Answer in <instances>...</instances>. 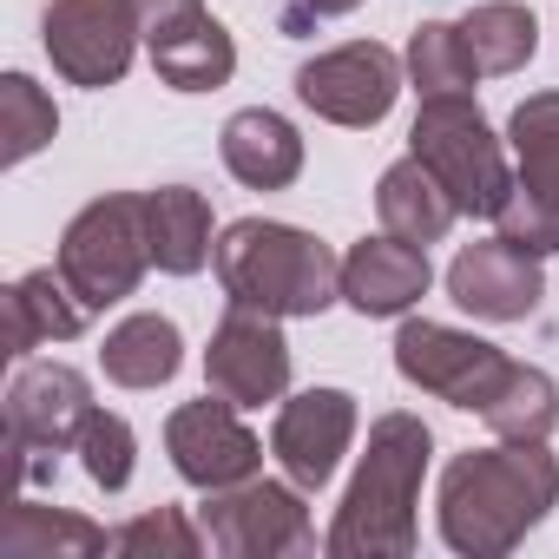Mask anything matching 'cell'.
<instances>
[{"mask_svg":"<svg viewBox=\"0 0 559 559\" xmlns=\"http://www.w3.org/2000/svg\"><path fill=\"white\" fill-rule=\"evenodd\" d=\"M408 80H415V93L421 99H441V93H474V80H480V67H474V53H467V40H461V21H421L415 34H408Z\"/></svg>","mask_w":559,"mask_h":559,"instance_id":"cell-26","label":"cell"},{"mask_svg":"<svg viewBox=\"0 0 559 559\" xmlns=\"http://www.w3.org/2000/svg\"><path fill=\"white\" fill-rule=\"evenodd\" d=\"M395 369H402V382H415L421 395H441L448 408H467V415H480L487 402H493V389L507 382V369H513V356L507 349H493V343H480V336H467V330H448V323H402V336H395Z\"/></svg>","mask_w":559,"mask_h":559,"instance_id":"cell-9","label":"cell"},{"mask_svg":"<svg viewBox=\"0 0 559 559\" xmlns=\"http://www.w3.org/2000/svg\"><path fill=\"white\" fill-rule=\"evenodd\" d=\"M448 297L480 323H526L546 297V276H539L533 250H520L507 237H487V243H467L448 263Z\"/></svg>","mask_w":559,"mask_h":559,"instance_id":"cell-15","label":"cell"},{"mask_svg":"<svg viewBox=\"0 0 559 559\" xmlns=\"http://www.w3.org/2000/svg\"><path fill=\"white\" fill-rule=\"evenodd\" d=\"M376 211H382V230H395V237H408V243H421V250L441 243V237L454 230V217H461V204L448 198V185H441L415 152L382 171Z\"/></svg>","mask_w":559,"mask_h":559,"instance_id":"cell-19","label":"cell"},{"mask_svg":"<svg viewBox=\"0 0 559 559\" xmlns=\"http://www.w3.org/2000/svg\"><path fill=\"white\" fill-rule=\"evenodd\" d=\"M408 152L448 185V198L461 204V217H500V204L513 198V165L507 145L493 139V126L480 119L474 93H441L421 99L415 126H408Z\"/></svg>","mask_w":559,"mask_h":559,"instance_id":"cell-4","label":"cell"},{"mask_svg":"<svg viewBox=\"0 0 559 559\" xmlns=\"http://www.w3.org/2000/svg\"><path fill=\"white\" fill-rule=\"evenodd\" d=\"M461 40H467L480 73H520L539 53V21H533V8H520V0H487V8H474L461 21Z\"/></svg>","mask_w":559,"mask_h":559,"instance_id":"cell-25","label":"cell"},{"mask_svg":"<svg viewBox=\"0 0 559 559\" xmlns=\"http://www.w3.org/2000/svg\"><path fill=\"white\" fill-rule=\"evenodd\" d=\"M435 284V270H428V250L382 230V237H362L349 243L343 257V304L356 317H408Z\"/></svg>","mask_w":559,"mask_h":559,"instance_id":"cell-16","label":"cell"},{"mask_svg":"<svg viewBox=\"0 0 559 559\" xmlns=\"http://www.w3.org/2000/svg\"><path fill=\"white\" fill-rule=\"evenodd\" d=\"M152 53V73L171 86V93H217L230 73H237V47H230V34L204 14L198 27H185V34H171L165 47H145Z\"/></svg>","mask_w":559,"mask_h":559,"instance_id":"cell-23","label":"cell"},{"mask_svg":"<svg viewBox=\"0 0 559 559\" xmlns=\"http://www.w3.org/2000/svg\"><path fill=\"white\" fill-rule=\"evenodd\" d=\"M0 310H8V356H34L40 343H73L93 323V310L73 297L60 263L53 270H27L21 284L0 297Z\"/></svg>","mask_w":559,"mask_h":559,"instance_id":"cell-18","label":"cell"},{"mask_svg":"<svg viewBox=\"0 0 559 559\" xmlns=\"http://www.w3.org/2000/svg\"><path fill=\"white\" fill-rule=\"evenodd\" d=\"M198 526H204L211 552H224V559H276V552L317 546L304 487H297V480H263V474L204 493Z\"/></svg>","mask_w":559,"mask_h":559,"instance_id":"cell-7","label":"cell"},{"mask_svg":"<svg viewBox=\"0 0 559 559\" xmlns=\"http://www.w3.org/2000/svg\"><path fill=\"white\" fill-rule=\"evenodd\" d=\"M145 230H152V263L165 276H198L217 257V243H211V204L191 185L145 191Z\"/></svg>","mask_w":559,"mask_h":559,"instance_id":"cell-20","label":"cell"},{"mask_svg":"<svg viewBox=\"0 0 559 559\" xmlns=\"http://www.w3.org/2000/svg\"><path fill=\"white\" fill-rule=\"evenodd\" d=\"M480 421L500 435V441H546L559 428V382L533 362H513L507 382L493 389V402L480 408Z\"/></svg>","mask_w":559,"mask_h":559,"instance_id":"cell-24","label":"cell"},{"mask_svg":"<svg viewBox=\"0 0 559 559\" xmlns=\"http://www.w3.org/2000/svg\"><path fill=\"white\" fill-rule=\"evenodd\" d=\"M217 152H224V171L243 191H290L297 171H304V132L270 106L230 112L224 132H217Z\"/></svg>","mask_w":559,"mask_h":559,"instance_id":"cell-17","label":"cell"},{"mask_svg":"<svg viewBox=\"0 0 559 559\" xmlns=\"http://www.w3.org/2000/svg\"><path fill=\"white\" fill-rule=\"evenodd\" d=\"M356 395L349 389H304L276 408V428H270V454L284 467V480H297L304 493H323L356 441Z\"/></svg>","mask_w":559,"mask_h":559,"instance_id":"cell-14","label":"cell"},{"mask_svg":"<svg viewBox=\"0 0 559 559\" xmlns=\"http://www.w3.org/2000/svg\"><path fill=\"white\" fill-rule=\"evenodd\" d=\"M178 362H185V336L158 310H139V317L112 323L106 343H99V369L119 389H165L178 376Z\"/></svg>","mask_w":559,"mask_h":559,"instance_id":"cell-21","label":"cell"},{"mask_svg":"<svg viewBox=\"0 0 559 559\" xmlns=\"http://www.w3.org/2000/svg\"><path fill=\"white\" fill-rule=\"evenodd\" d=\"M53 132H60V112H53V99L27 80V73H8L0 80V158L8 165H27L34 152H47L53 145Z\"/></svg>","mask_w":559,"mask_h":559,"instance_id":"cell-27","label":"cell"},{"mask_svg":"<svg viewBox=\"0 0 559 559\" xmlns=\"http://www.w3.org/2000/svg\"><path fill=\"white\" fill-rule=\"evenodd\" d=\"M40 40H47V60L67 86L106 93L132 73V53L145 34H139L132 0H53L40 14Z\"/></svg>","mask_w":559,"mask_h":559,"instance_id":"cell-8","label":"cell"},{"mask_svg":"<svg viewBox=\"0 0 559 559\" xmlns=\"http://www.w3.org/2000/svg\"><path fill=\"white\" fill-rule=\"evenodd\" d=\"M165 454H171L178 480H191L198 493L237 487V480H250L263 467V441L237 421V402H224V395H204V402L171 408Z\"/></svg>","mask_w":559,"mask_h":559,"instance_id":"cell-13","label":"cell"},{"mask_svg":"<svg viewBox=\"0 0 559 559\" xmlns=\"http://www.w3.org/2000/svg\"><path fill=\"white\" fill-rule=\"evenodd\" d=\"M112 533L67 513V507H40V500H21L0 526V559H93L106 552Z\"/></svg>","mask_w":559,"mask_h":559,"instance_id":"cell-22","label":"cell"},{"mask_svg":"<svg viewBox=\"0 0 559 559\" xmlns=\"http://www.w3.org/2000/svg\"><path fill=\"white\" fill-rule=\"evenodd\" d=\"M559 507V461L546 441H493L467 448L441 474V539L461 559L513 552Z\"/></svg>","mask_w":559,"mask_h":559,"instance_id":"cell-1","label":"cell"},{"mask_svg":"<svg viewBox=\"0 0 559 559\" xmlns=\"http://www.w3.org/2000/svg\"><path fill=\"white\" fill-rule=\"evenodd\" d=\"M132 14H139L145 47H165L171 34H185V27L204 21V0H132Z\"/></svg>","mask_w":559,"mask_h":559,"instance_id":"cell-30","label":"cell"},{"mask_svg":"<svg viewBox=\"0 0 559 559\" xmlns=\"http://www.w3.org/2000/svg\"><path fill=\"white\" fill-rule=\"evenodd\" d=\"M402 93V60L376 40H349V47H330L317 60L297 67V99L330 119V126H349V132H369L389 119Z\"/></svg>","mask_w":559,"mask_h":559,"instance_id":"cell-11","label":"cell"},{"mask_svg":"<svg viewBox=\"0 0 559 559\" xmlns=\"http://www.w3.org/2000/svg\"><path fill=\"white\" fill-rule=\"evenodd\" d=\"M132 461H139V435H132V421L93 408V421L80 428V467H86V480L106 487V493H119V487L132 480Z\"/></svg>","mask_w":559,"mask_h":559,"instance_id":"cell-29","label":"cell"},{"mask_svg":"<svg viewBox=\"0 0 559 559\" xmlns=\"http://www.w3.org/2000/svg\"><path fill=\"white\" fill-rule=\"evenodd\" d=\"M204 382H211V395H224V402H237V408L284 402V395H290V343H284V330H276V317L230 304L224 323L211 330Z\"/></svg>","mask_w":559,"mask_h":559,"instance_id":"cell-12","label":"cell"},{"mask_svg":"<svg viewBox=\"0 0 559 559\" xmlns=\"http://www.w3.org/2000/svg\"><path fill=\"white\" fill-rule=\"evenodd\" d=\"M60 276L73 284V297L99 317L112 304H126L145 270H152V230H145V191H106L93 198L67 237H60Z\"/></svg>","mask_w":559,"mask_h":559,"instance_id":"cell-5","label":"cell"},{"mask_svg":"<svg viewBox=\"0 0 559 559\" xmlns=\"http://www.w3.org/2000/svg\"><path fill=\"white\" fill-rule=\"evenodd\" d=\"M507 145H513V198L500 204V237L552 257L559 250V93H533L513 106L507 119Z\"/></svg>","mask_w":559,"mask_h":559,"instance_id":"cell-6","label":"cell"},{"mask_svg":"<svg viewBox=\"0 0 559 559\" xmlns=\"http://www.w3.org/2000/svg\"><path fill=\"white\" fill-rule=\"evenodd\" d=\"M217 284L237 310H263L276 323L290 317H323L343 297V257L297 224L276 217H237L217 237Z\"/></svg>","mask_w":559,"mask_h":559,"instance_id":"cell-3","label":"cell"},{"mask_svg":"<svg viewBox=\"0 0 559 559\" xmlns=\"http://www.w3.org/2000/svg\"><path fill=\"white\" fill-rule=\"evenodd\" d=\"M435 435L421 415L395 408L369 428V448L356 461V480L336 507L330 526V559H408L415 552V500H421V474H428Z\"/></svg>","mask_w":559,"mask_h":559,"instance_id":"cell-2","label":"cell"},{"mask_svg":"<svg viewBox=\"0 0 559 559\" xmlns=\"http://www.w3.org/2000/svg\"><path fill=\"white\" fill-rule=\"evenodd\" d=\"M93 421V389L67 362H27L8 382V441L21 454V474L40 480L53 454L80 448V428Z\"/></svg>","mask_w":559,"mask_h":559,"instance_id":"cell-10","label":"cell"},{"mask_svg":"<svg viewBox=\"0 0 559 559\" xmlns=\"http://www.w3.org/2000/svg\"><path fill=\"white\" fill-rule=\"evenodd\" d=\"M211 539H204V526L198 520H185L178 507H158V513H139V520H126L119 533H112V552H126V559H198Z\"/></svg>","mask_w":559,"mask_h":559,"instance_id":"cell-28","label":"cell"},{"mask_svg":"<svg viewBox=\"0 0 559 559\" xmlns=\"http://www.w3.org/2000/svg\"><path fill=\"white\" fill-rule=\"evenodd\" d=\"M362 0H284V34L304 40L317 21H336V14H356Z\"/></svg>","mask_w":559,"mask_h":559,"instance_id":"cell-31","label":"cell"}]
</instances>
